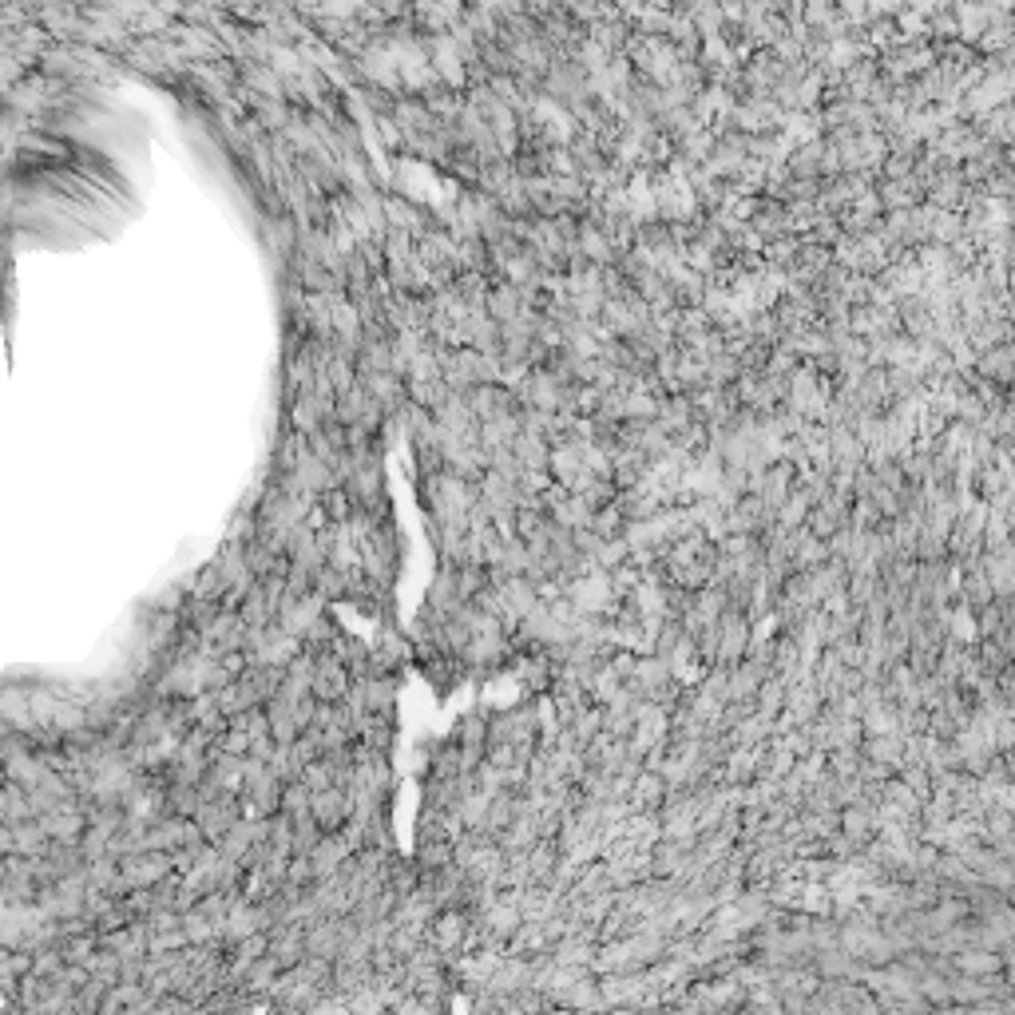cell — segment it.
<instances>
[{
	"label": "cell",
	"mask_w": 1015,
	"mask_h": 1015,
	"mask_svg": "<svg viewBox=\"0 0 1015 1015\" xmlns=\"http://www.w3.org/2000/svg\"><path fill=\"white\" fill-rule=\"evenodd\" d=\"M1004 968H1008V960L1000 952H992V948H968V952L956 956V976L984 980V976H1004Z\"/></svg>",
	"instance_id": "1"
}]
</instances>
